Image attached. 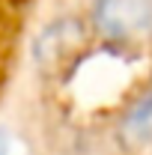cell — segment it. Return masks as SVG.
Segmentation results:
<instances>
[{
    "mask_svg": "<svg viewBox=\"0 0 152 155\" xmlns=\"http://www.w3.org/2000/svg\"><path fill=\"white\" fill-rule=\"evenodd\" d=\"M36 6L39 0H0V101L18 75Z\"/></svg>",
    "mask_w": 152,
    "mask_h": 155,
    "instance_id": "obj_1",
    "label": "cell"
}]
</instances>
